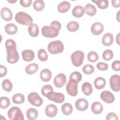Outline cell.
<instances>
[{
	"instance_id": "obj_1",
	"label": "cell",
	"mask_w": 120,
	"mask_h": 120,
	"mask_svg": "<svg viewBox=\"0 0 120 120\" xmlns=\"http://www.w3.org/2000/svg\"><path fill=\"white\" fill-rule=\"evenodd\" d=\"M5 47L7 50V60L11 64L17 62L19 59V55L16 50L15 41L12 39H8L5 42Z\"/></svg>"
},
{
	"instance_id": "obj_2",
	"label": "cell",
	"mask_w": 120,
	"mask_h": 120,
	"mask_svg": "<svg viewBox=\"0 0 120 120\" xmlns=\"http://www.w3.org/2000/svg\"><path fill=\"white\" fill-rule=\"evenodd\" d=\"M61 27V24L57 21H53L51 23L50 26H44L41 30L42 35L46 38H53L57 37Z\"/></svg>"
},
{
	"instance_id": "obj_3",
	"label": "cell",
	"mask_w": 120,
	"mask_h": 120,
	"mask_svg": "<svg viewBox=\"0 0 120 120\" xmlns=\"http://www.w3.org/2000/svg\"><path fill=\"white\" fill-rule=\"evenodd\" d=\"M64 48L63 43L60 40H55L51 42L48 45V52L53 54L61 53Z\"/></svg>"
},
{
	"instance_id": "obj_4",
	"label": "cell",
	"mask_w": 120,
	"mask_h": 120,
	"mask_svg": "<svg viewBox=\"0 0 120 120\" xmlns=\"http://www.w3.org/2000/svg\"><path fill=\"white\" fill-rule=\"evenodd\" d=\"M15 20L19 23L24 25H30L33 22L32 18L28 14L24 12H19L15 15Z\"/></svg>"
},
{
	"instance_id": "obj_5",
	"label": "cell",
	"mask_w": 120,
	"mask_h": 120,
	"mask_svg": "<svg viewBox=\"0 0 120 120\" xmlns=\"http://www.w3.org/2000/svg\"><path fill=\"white\" fill-rule=\"evenodd\" d=\"M8 116L11 120H24L23 114L20 108L13 106L8 111Z\"/></svg>"
},
{
	"instance_id": "obj_6",
	"label": "cell",
	"mask_w": 120,
	"mask_h": 120,
	"mask_svg": "<svg viewBox=\"0 0 120 120\" xmlns=\"http://www.w3.org/2000/svg\"><path fill=\"white\" fill-rule=\"evenodd\" d=\"M84 58V53L80 50L74 52L71 55V59L74 66L78 67L82 65Z\"/></svg>"
},
{
	"instance_id": "obj_7",
	"label": "cell",
	"mask_w": 120,
	"mask_h": 120,
	"mask_svg": "<svg viewBox=\"0 0 120 120\" xmlns=\"http://www.w3.org/2000/svg\"><path fill=\"white\" fill-rule=\"evenodd\" d=\"M28 100L29 103L32 105L37 107L40 106L43 103L42 98L39 96L38 94L36 92L30 93L28 96Z\"/></svg>"
},
{
	"instance_id": "obj_8",
	"label": "cell",
	"mask_w": 120,
	"mask_h": 120,
	"mask_svg": "<svg viewBox=\"0 0 120 120\" xmlns=\"http://www.w3.org/2000/svg\"><path fill=\"white\" fill-rule=\"evenodd\" d=\"M46 97L49 100L55 103L61 104L65 100L64 95L60 92H55L53 91L49 92L47 94Z\"/></svg>"
},
{
	"instance_id": "obj_9",
	"label": "cell",
	"mask_w": 120,
	"mask_h": 120,
	"mask_svg": "<svg viewBox=\"0 0 120 120\" xmlns=\"http://www.w3.org/2000/svg\"><path fill=\"white\" fill-rule=\"evenodd\" d=\"M66 90L68 94L71 96H77L78 94V83L69 80L66 85Z\"/></svg>"
},
{
	"instance_id": "obj_10",
	"label": "cell",
	"mask_w": 120,
	"mask_h": 120,
	"mask_svg": "<svg viewBox=\"0 0 120 120\" xmlns=\"http://www.w3.org/2000/svg\"><path fill=\"white\" fill-rule=\"evenodd\" d=\"M120 76L118 75H113L110 78V87L114 91L117 92L120 90Z\"/></svg>"
},
{
	"instance_id": "obj_11",
	"label": "cell",
	"mask_w": 120,
	"mask_h": 120,
	"mask_svg": "<svg viewBox=\"0 0 120 120\" xmlns=\"http://www.w3.org/2000/svg\"><path fill=\"white\" fill-rule=\"evenodd\" d=\"M66 76L65 74L60 73L58 74L54 78L53 82L55 86L58 88L62 87L66 82Z\"/></svg>"
},
{
	"instance_id": "obj_12",
	"label": "cell",
	"mask_w": 120,
	"mask_h": 120,
	"mask_svg": "<svg viewBox=\"0 0 120 120\" xmlns=\"http://www.w3.org/2000/svg\"><path fill=\"white\" fill-rule=\"evenodd\" d=\"M100 98L103 101L108 104H111L115 100L113 94L108 90L102 91L100 94Z\"/></svg>"
},
{
	"instance_id": "obj_13",
	"label": "cell",
	"mask_w": 120,
	"mask_h": 120,
	"mask_svg": "<svg viewBox=\"0 0 120 120\" xmlns=\"http://www.w3.org/2000/svg\"><path fill=\"white\" fill-rule=\"evenodd\" d=\"M75 106L78 111H84L88 109L89 104L85 99L79 98L75 102Z\"/></svg>"
},
{
	"instance_id": "obj_14",
	"label": "cell",
	"mask_w": 120,
	"mask_h": 120,
	"mask_svg": "<svg viewBox=\"0 0 120 120\" xmlns=\"http://www.w3.org/2000/svg\"><path fill=\"white\" fill-rule=\"evenodd\" d=\"M58 112L57 106L53 104L48 105L45 109V113L47 116L49 117H55Z\"/></svg>"
},
{
	"instance_id": "obj_15",
	"label": "cell",
	"mask_w": 120,
	"mask_h": 120,
	"mask_svg": "<svg viewBox=\"0 0 120 120\" xmlns=\"http://www.w3.org/2000/svg\"><path fill=\"white\" fill-rule=\"evenodd\" d=\"M90 30L93 35H99L103 32L104 30V26L99 22H95L91 25Z\"/></svg>"
},
{
	"instance_id": "obj_16",
	"label": "cell",
	"mask_w": 120,
	"mask_h": 120,
	"mask_svg": "<svg viewBox=\"0 0 120 120\" xmlns=\"http://www.w3.org/2000/svg\"><path fill=\"white\" fill-rule=\"evenodd\" d=\"M0 15L1 18L6 21H10L13 18L12 12L7 7L2 8L0 11Z\"/></svg>"
},
{
	"instance_id": "obj_17",
	"label": "cell",
	"mask_w": 120,
	"mask_h": 120,
	"mask_svg": "<svg viewBox=\"0 0 120 120\" xmlns=\"http://www.w3.org/2000/svg\"><path fill=\"white\" fill-rule=\"evenodd\" d=\"M22 59L26 61H31L35 58V53L31 50H24L22 52Z\"/></svg>"
},
{
	"instance_id": "obj_18",
	"label": "cell",
	"mask_w": 120,
	"mask_h": 120,
	"mask_svg": "<svg viewBox=\"0 0 120 120\" xmlns=\"http://www.w3.org/2000/svg\"><path fill=\"white\" fill-rule=\"evenodd\" d=\"M113 41V37L111 33H106L104 35L102 38V43L105 46H110Z\"/></svg>"
},
{
	"instance_id": "obj_19",
	"label": "cell",
	"mask_w": 120,
	"mask_h": 120,
	"mask_svg": "<svg viewBox=\"0 0 120 120\" xmlns=\"http://www.w3.org/2000/svg\"><path fill=\"white\" fill-rule=\"evenodd\" d=\"M71 6L70 3L67 1H63L57 6V10L59 12L64 13L68 11Z\"/></svg>"
},
{
	"instance_id": "obj_20",
	"label": "cell",
	"mask_w": 120,
	"mask_h": 120,
	"mask_svg": "<svg viewBox=\"0 0 120 120\" xmlns=\"http://www.w3.org/2000/svg\"><path fill=\"white\" fill-rule=\"evenodd\" d=\"M40 77L43 82H48L51 79L52 72L49 69H43L40 72Z\"/></svg>"
},
{
	"instance_id": "obj_21",
	"label": "cell",
	"mask_w": 120,
	"mask_h": 120,
	"mask_svg": "<svg viewBox=\"0 0 120 120\" xmlns=\"http://www.w3.org/2000/svg\"><path fill=\"white\" fill-rule=\"evenodd\" d=\"M84 13L83 8L80 5H77L74 7L72 11L73 15L76 18H80L82 16Z\"/></svg>"
},
{
	"instance_id": "obj_22",
	"label": "cell",
	"mask_w": 120,
	"mask_h": 120,
	"mask_svg": "<svg viewBox=\"0 0 120 120\" xmlns=\"http://www.w3.org/2000/svg\"><path fill=\"white\" fill-rule=\"evenodd\" d=\"M91 109L94 114H99L102 112L103 106L101 103L99 102H94L91 105Z\"/></svg>"
},
{
	"instance_id": "obj_23",
	"label": "cell",
	"mask_w": 120,
	"mask_h": 120,
	"mask_svg": "<svg viewBox=\"0 0 120 120\" xmlns=\"http://www.w3.org/2000/svg\"><path fill=\"white\" fill-rule=\"evenodd\" d=\"M29 35L32 37H36L39 34V28L38 26L35 23H32L30 25L28 28Z\"/></svg>"
},
{
	"instance_id": "obj_24",
	"label": "cell",
	"mask_w": 120,
	"mask_h": 120,
	"mask_svg": "<svg viewBox=\"0 0 120 120\" xmlns=\"http://www.w3.org/2000/svg\"><path fill=\"white\" fill-rule=\"evenodd\" d=\"M84 12L89 16H94L97 13L96 7L91 4L88 3L84 7Z\"/></svg>"
},
{
	"instance_id": "obj_25",
	"label": "cell",
	"mask_w": 120,
	"mask_h": 120,
	"mask_svg": "<svg viewBox=\"0 0 120 120\" xmlns=\"http://www.w3.org/2000/svg\"><path fill=\"white\" fill-rule=\"evenodd\" d=\"M95 87L98 90L104 88L106 84L105 79L102 77H98L95 79L94 82Z\"/></svg>"
},
{
	"instance_id": "obj_26",
	"label": "cell",
	"mask_w": 120,
	"mask_h": 120,
	"mask_svg": "<svg viewBox=\"0 0 120 120\" xmlns=\"http://www.w3.org/2000/svg\"><path fill=\"white\" fill-rule=\"evenodd\" d=\"M4 29L8 35H14L18 30L17 27L13 23H8L6 24Z\"/></svg>"
},
{
	"instance_id": "obj_27",
	"label": "cell",
	"mask_w": 120,
	"mask_h": 120,
	"mask_svg": "<svg viewBox=\"0 0 120 120\" xmlns=\"http://www.w3.org/2000/svg\"><path fill=\"white\" fill-rule=\"evenodd\" d=\"M38 111L33 108H30L28 109L26 111L27 118L30 120H35L38 117Z\"/></svg>"
},
{
	"instance_id": "obj_28",
	"label": "cell",
	"mask_w": 120,
	"mask_h": 120,
	"mask_svg": "<svg viewBox=\"0 0 120 120\" xmlns=\"http://www.w3.org/2000/svg\"><path fill=\"white\" fill-rule=\"evenodd\" d=\"M82 90L83 94L86 96L90 95L92 92V87L91 84L88 82H84L82 86Z\"/></svg>"
},
{
	"instance_id": "obj_29",
	"label": "cell",
	"mask_w": 120,
	"mask_h": 120,
	"mask_svg": "<svg viewBox=\"0 0 120 120\" xmlns=\"http://www.w3.org/2000/svg\"><path fill=\"white\" fill-rule=\"evenodd\" d=\"M38 69V65L35 63H32L27 65L25 68V72L28 75L35 73Z\"/></svg>"
},
{
	"instance_id": "obj_30",
	"label": "cell",
	"mask_w": 120,
	"mask_h": 120,
	"mask_svg": "<svg viewBox=\"0 0 120 120\" xmlns=\"http://www.w3.org/2000/svg\"><path fill=\"white\" fill-rule=\"evenodd\" d=\"M73 110V106L69 103H65L61 106V111L65 115H69L71 114Z\"/></svg>"
},
{
	"instance_id": "obj_31",
	"label": "cell",
	"mask_w": 120,
	"mask_h": 120,
	"mask_svg": "<svg viewBox=\"0 0 120 120\" xmlns=\"http://www.w3.org/2000/svg\"><path fill=\"white\" fill-rule=\"evenodd\" d=\"M24 96L21 93L15 94L12 97V101L15 104H21L24 102Z\"/></svg>"
},
{
	"instance_id": "obj_32",
	"label": "cell",
	"mask_w": 120,
	"mask_h": 120,
	"mask_svg": "<svg viewBox=\"0 0 120 120\" xmlns=\"http://www.w3.org/2000/svg\"><path fill=\"white\" fill-rule=\"evenodd\" d=\"M79 28V23L75 21H70L67 25L68 30L71 32H75L77 31Z\"/></svg>"
},
{
	"instance_id": "obj_33",
	"label": "cell",
	"mask_w": 120,
	"mask_h": 120,
	"mask_svg": "<svg viewBox=\"0 0 120 120\" xmlns=\"http://www.w3.org/2000/svg\"><path fill=\"white\" fill-rule=\"evenodd\" d=\"M45 6V2L42 0H36L34 1L33 4V8L37 11L42 10L44 8Z\"/></svg>"
},
{
	"instance_id": "obj_34",
	"label": "cell",
	"mask_w": 120,
	"mask_h": 120,
	"mask_svg": "<svg viewBox=\"0 0 120 120\" xmlns=\"http://www.w3.org/2000/svg\"><path fill=\"white\" fill-rule=\"evenodd\" d=\"M82 79L81 74L78 71H75L72 73L69 76V80L75 82L77 83L80 82Z\"/></svg>"
},
{
	"instance_id": "obj_35",
	"label": "cell",
	"mask_w": 120,
	"mask_h": 120,
	"mask_svg": "<svg viewBox=\"0 0 120 120\" xmlns=\"http://www.w3.org/2000/svg\"><path fill=\"white\" fill-rule=\"evenodd\" d=\"M2 87L5 91L10 92L13 89V84L9 80L6 79L3 81L2 82Z\"/></svg>"
},
{
	"instance_id": "obj_36",
	"label": "cell",
	"mask_w": 120,
	"mask_h": 120,
	"mask_svg": "<svg viewBox=\"0 0 120 120\" xmlns=\"http://www.w3.org/2000/svg\"><path fill=\"white\" fill-rule=\"evenodd\" d=\"M92 2L96 4L98 7L102 9L106 8L109 6V2L107 0H92Z\"/></svg>"
},
{
	"instance_id": "obj_37",
	"label": "cell",
	"mask_w": 120,
	"mask_h": 120,
	"mask_svg": "<svg viewBox=\"0 0 120 120\" xmlns=\"http://www.w3.org/2000/svg\"><path fill=\"white\" fill-rule=\"evenodd\" d=\"M38 56L39 60L42 61H45L48 59V54L46 51L43 49L39 50L38 52Z\"/></svg>"
},
{
	"instance_id": "obj_38",
	"label": "cell",
	"mask_w": 120,
	"mask_h": 120,
	"mask_svg": "<svg viewBox=\"0 0 120 120\" xmlns=\"http://www.w3.org/2000/svg\"><path fill=\"white\" fill-rule=\"evenodd\" d=\"M10 105L9 99L6 97H1L0 99V106L2 109L8 108Z\"/></svg>"
},
{
	"instance_id": "obj_39",
	"label": "cell",
	"mask_w": 120,
	"mask_h": 120,
	"mask_svg": "<svg viewBox=\"0 0 120 120\" xmlns=\"http://www.w3.org/2000/svg\"><path fill=\"white\" fill-rule=\"evenodd\" d=\"M87 59L88 61L90 62H95L98 59V55L96 52L91 51L88 53Z\"/></svg>"
},
{
	"instance_id": "obj_40",
	"label": "cell",
	"mask_w": 120,
	"mask_h": 120,
	"mask_svg": "<svg viewBox=\"0 0 120 120\" xmlns=\"http://www.w3.org/2000/svg\"><path fill=\"white\" fill-rule=\"evenodd\" d=\"M102 57L105 60H110L113 57V52L110 49H107L104 51L102 54Z\"/></svg>"
},
{
	"instance_id": "obj_41",
	"label": "cell",
	"mask_w": 120,
	"mask_h": 120,
	"mask_svg": "<svg viewBox=\"0 0 120 120\" xmlns=\"http://www.w3.org/2000/svg\"><path fill=\"white\" fill-rule=\"evenodd\" d=\"M82 70L85 74L90 75L94 72V67L91 65L86 64L83 67Z\"/></svg>"
},
{
	"instance_id": "obj_42",
	"label": "cell",
	"mask_w": 120,
	"mask_h": 120,
	"mask_svg": "<svg viewBox=\"0 0 120 120\" xmlns=\"http://www.w3.org/2000/svg\"><path fill=\"white\" fill-rule=\"evenodd\" d=\"M52 91H53V89L52 87L50 84H46L44 85L42 88L41 90V93L44 97H46L47 94Z\"/></svg>"
},
{
	"instance_id": "obj_43",
	"label": "cell",
	"mask_w": 120,
	"mask_h": 120,
	"mask_svg": "<svg viewBox=\"0 0 120 120\" xmlns=\"http://www.w3.org/2000/svg\"><path fill=\"white\" fill-rule=\"evenodd\" d=\"M97 68L98 69L101 71H105L108 69V65L107 63L100 62L97 64Z\"/></svg>"
},
{
	"instance_id": "obj_44",
	"label": "cell",
	"mask_w": 120,
	"mask_h": 120,
	"mask_svg": "<svg viewBox=\"0 0 120 120\" xmlns=\"http://www.w3.org/2000/svg\"><path fill=\"white\" fill-rule=\"evenodd\" d=\"M112 68L115 71H119L120 70V62L119 60H115L112 63Z\"/></svg>"
},
{
	"instance_id": "obj_45",
	"label": "cell",
	"mask_w": 120,
	"mask_h": 120,
	"mask_svg": "<svg viewBox=\"0 0 120 120\" xmlns=\"http://www.w3.org/2000/svg\"><path fill=\"white\" fill-rule=\"evenodd\" d=\"M106 120H118L119 118L117 115L114 112H110L107 114L106 117Z\"/></svg>"
},
{
	"instance_id": "obj_46",
	"label": "cell",
	"mask_w": 120,
	"mask_h": 120,
	"mask_svg": "<svg viewBox=\"0 0 120 120\" xmlns=\"http://www.w3.org/2000/svg\"><path fill=\"white\" fill-rule=\"evenodd\" d=\"M20 4L23 7L27 8L30 7L31 3L32 0H21L20 1Z\"/></svg>"
},
{
	"instance_id": "obj_47",
	"label": "cell",
	"mask_w": 120,
	"mask_h": 120,
	"mask_svg": "<svg viewBox=\"0 0 120 120\" xmlns=\"http://www.w3.org/2000/svg\"><path fill=\"white\" fill-rule=\"evenodd\" d=\"M7 73V69L6 67L3 65L0 66V77H3L5 76Z\"/></svg>"
},
{
	"instance_id": "obj_48",
	"label": "cell",
	"mask_w": 120,
	"mask_h": 120,
	"mask_svg": "<svg viewBox=\"0 0 120 120\" xmlns=\"http://www.w3.org/2000/svg\"><path fill=\"white\" fill-rule=\"evenodd\" d=\"M112 5L115 8H118L120 6V0H112Z\"/></svg>"
},
{
	"instance_id": "obj_49",
	"label": "cell",
	"mask_w": 120,
	"mask_h": 120,
	"mask_svg": "<svg viewBox=\"0 0 120 120\" xmlns=\"http://www.w3.org/2000/svg\"><path fill=\"white\" fill-rule=\"evenodd\" d=\"M116 42L117 43L120 45V33H119L116 37Z\"/></svg>"
},
{
	"instance_id": "obj_50",
	"label": "cell",
	"mask_w": 120,
	"mask_h": 120,
	"mask_svg": "<svg viewBox=\"0 0 120 120\" xmlns=\"http://www.w3.org/2000/svg\"><path fill=\"white\" fill-rule=\"evenodd\" d=\"M120 10H119L116 15V18L118 22H120Z\"/></svg>"
},
{
	"instance_id": "obj_51",
	"label": "cell",
	"mask_w": 120,
	"mask_h": 120,
	"mask_svg": "<svg viewBox=\"0 0 120 120\" xmlns=\"http://www.w3.org/2000/svg\"><path fill=\"white\" fill-rule=\"evenodd\" d=\"M7 1L8 2H9L10 3H15V2H16V1H17V0H7Z\"/></svg>"
}]
</instances>
